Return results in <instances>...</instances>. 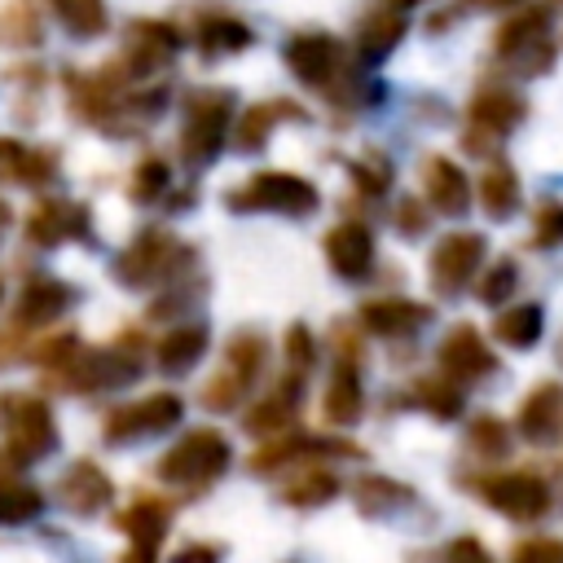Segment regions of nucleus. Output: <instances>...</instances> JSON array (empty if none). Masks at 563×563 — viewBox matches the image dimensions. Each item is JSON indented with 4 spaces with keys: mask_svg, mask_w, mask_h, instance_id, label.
Segmentation results:
<instances>
[{
    "mask_svg": "<svg viewBox=\"0 0 563 563\" xmlns=\"http://www.w3.org/2000/svg\"><path fill=\"white\" fill-rule=\"evenodd\" d=\"M317 189L295 176V172H260L242 189L229 194L233 211H282V216H312L317 211Z\"/></svg>",
    "mask_w": 563,
    "mask_h": 563,
    "instance_id": "1",
    "label": "nucleus"
},
{
    "mask_svg": "<svg viewBox=\"0 0 563 563\" xmlns=\"http://www.w3.org/2000/svg\"><path fill=\"white\" fill-rule=\"evenodd\" d=\"M229 114H233V92H224V88H202L194 101H189V110H185V132H180V154H185V163H194V167H202V163H211L216 154H220V145H224V132H229Z\"/></svg>",
    "mask_w": 563,
    "mask_h": 563,
    "instance_id": "2",
    "label": "nucleus"
},
{
    "mask_svg": "<svg viewBox=\"0 0 563 563\" xmlns=\"http://www.w3.org/2000/svg\"><path fill=\"white\" fill-rule=\"evenodd\" d=\"M229 466V440L211 427L189 431L185 440H176L163 457H158V475L167 484H207Z\"/></svg>",
    "mask_w": 563,
    "mask_h": 563,
    "instance_id": "3",
    "label": "nucleus"
},
{
    "mask_svg": "<svg viewBox=\"0 0 563 563\" xmlns=\"http://www.w3.org/2000/svg\"><path fill=\"white\" fill-rule=\"evenodd\" d=\"M57 444V427L44 400L35 396H13L4 409V449L18 462H35Z\"/></svg>",
    "mask_w": 563,
    "mask_h": 563,
    "instance_id": "4",
    "label": "nucleus"
},
{
    "mask_svg": "<svg viewBox=\"0 0 563 563\" xmlns=\"http://www.w3.org/2000/svg\"><path fill=\"white\" fill-rule=\"evenodd\" d=\"M484 255H488L484 233H449V238H440L435 251H431V290L435 295L466 290L475 282Z\"/></svg>",
    "mask_w": 563,
    "mask_h": 563,
    "instance_id": "5",
    "label": "nucleus"
},
{
    "mask_svg": "<svg viewBox=\"0 0 563 563\" xmlns=\"http://www.w3.org/2000/svg\"><path fill=\"white\" fill-rule=\"evenodd\" d=\"M479 493H484V501H488L493 510H501L506 519H519V523L541 519V515L550 510V488H545V479L532 475V471H501V475H488V479L479 484Z\"/></svg>",
    "mask_w": 563,
    "mask_h": 563,
    "instance_id": "6",
    "label": "nucleus"
},
{
    "mask_svg": "<svg viewBox=\"0 0 563 563\" xmlns=\"http://www.w3.org/2000/svg\"><path fill=\"white\" fill-rule=\"evenodd\" d=\"M286 66H290L308 88L334 92V84H339L347 57H343V44H339L334 35H325V31H303V35H295V40L286 44Z\"/></svg>",
    "mask_w": 563,
    "mask_h": 563,
    "instance_id": "7",
    "label": "nucleus"
},
{
    "mask_svg": "<svg viewBox=\"0 0 563 563\" xmlns=\"http://www.w3.org/2000/svg\"><path fill=\"white\" fill-rule=\"evenodd\" d=\"M185 255H189V251H185L176 238H167V233H141V238L119 255V277H123L128 286H154V282L180 273V260H185Z\"/></svg>",
    "mask_w": 563,
    "mask_h": 563,
    "instance_id": "8",
    "label": "nucleus"
},
{
    "mask_svg": "<svg viewBox=\"0 0 563 563\" xmlns=\"http://www.w3.org/2000/svg\"><path fill=\"white\" fill-rule=\"evenodd\" d=\"M62 369H70L66 374V387H75V391H101V387H119V383L136 378L141 374V352L132 343H119V347H106V352H79Z\"/></svg>",
    "mask_w": 563,
    "mask_h": 563,
    "instance_id": "9",
    "label": "nucleus"
},
{
    "mask_svg": "<svg viewBox=\"0 0 563 563\" xmlns=\"http://www.w3.org/2000/svg\"><path fill=\"white\" fill-rule=\"evenodd\" d=\"M180 396L172 391H154L136 405H119L110 418H106V440L123 444V440H136V435H158V431H172L180 422Z\"/></svg>",
    "mask_w": 563,
    "mask_h": 563,
    "instance_id": "10",
    "label": "nucleus"
},
{
    "mask_svg": "<svg viewBox=\"0 0 563 563\" xmlns=\"http://www.w3.org/2000/svg\"><path fill=\"white\" fill-rule=\"evenodd\" d=\"M440 369L453 383H475V378H488L497 369V356L475 325H453L440 343Z\"/></svg>",
    "mask_w": 563,
    "mask_h": 563,
    "instance_id": "11",
    "label": "nucleus"
},
{
    "mask_svg": "<svg viewBox=\"0 0 563 563\" xmlns=\"http://www.w3.org/2000/svg\"><path fill=\"white\" fill-rule=\"evenodd\" d=\"M422 189H427V202L440 216H466L471 211V180H466V172L453 158L427 154V163H422Z\"/></svg>",
    "mask_w": 563,
    "mask_h": 563,
    "instance_id": "12",
    "label": "nucleus"
},
{
    "mask_svg": "<svg viewBox=\"0 0 563 563\" xmlns=\"http://www.w3.org/2000/svg\"><path fill=\"white\" fill-rule=\"evenodd\" d=\"M497 57L501 62H519L523 53H537V57H550V13L545 9H523L515 13L510 22H501L497 40H493Z\"/></svg>",
    "mask_w": 563,
    "mask_h": 563,
    "instance_id": "13",
    "label": "nucleus"
},
{
    "mask_svg": "<svg viewBox=\"0 0 563 563\" xmlns=\"http://www.w3.org/2000/svg\"><path fill=\"white\" fill-rule=\"evenodd\" d=\"M563 431V383H537L519 409V435L532 444H554Z\"/></svg>",
    "mask_w": 563,
    "mask_h": 563,
    "instance_id": "14",
    "label": "nucleus"
},
{
    "mask_svg": "<svg viewBox=\"0 0 563 563\" xmlns=\"http://www.w3.org/2000/svg\"><path fill=\"white\" fill-rule=\"evenodd\" d=\"M57 497H62V506H66V510H75V515H97V510L114 497V484L106 479V471H101L97 462L79 457V462L62 475Z\"/></svg>",
    "mask_w": 563,
    "mask_h": 563,
    "instance_id": "15",
    "label": "nucleus"
},
{
    "mask_svg": "<svg viewBox=\"0 0 563 563\" xmlns=\"http://www.w3.org/2000/svg\"><path fill=\"white\" fill-rule=\"evenodd\" d=\"M427 321H431V308L413 303V299H369V303H361V325L369 334H383V339H405V334L422 330Z\"/></svg>",
    "mask_w": 563,
    "mask_h": 563,
    "instance_id": "16",
    "label": "nucleus"
},
{
    "mask_svg": "<svg viewBox=\"0 0 563 563\" xmlns=\"http://www.w3.org/2000/svg\"><path fill=\"white\" fill-rule=\"evenodd\" d=\"M325 260L339 277H365L374 264V233L365 224H334L325 233Z\"/></svg>",
    "mask_w": 563,
    "mask_h": 563,
    "instance_id": "17",
    "label": "nucleus"
},
{
    "mask_svg": "<svg viewBox=\"0 0 563 563\" xmlns=\"http://www.w3.org/2000/svg\"><path fill=\"white\" fill-rule=\"evenodd\" d=\"M523 114H528L523 97H515V92H506V88H484V92L471 101V136H475V132H488L493 141H501Z\"/></svg>",
    "mask_w": 563,
    "mask_h": 563,
    "instance_id": "18",
    "label": "nucleus"
},
{
    "mask_svg": "<svg viewBox=\"0 0 563 563\" xmlns=\"http://www.w3.org/2000/svg\"><path fill=\"white\" fill-rule=\"evenodd\" d=\"M176 48H180V31L167 26V22H132L128 26V62L136 70L163 66Z\"/></svg>",
    "mask_w": 563,
    "mask_h": 563,
    "instance_id": "19",
    "label": "nucleus"
},
{
    "mask_svg": "<svg viewBox=\"0 0 563 563\" xmlns=\"http://www.w3.org/2000/svg\"><path fill=\"white\" fill-rule=\"evenodd\" d=\"M339 453H356L352 444L339 440H321V435H290V440H273L264 453L251 457L255 471H273L282 462H303V457H339Z\"/></svg>",
    "mask_w": 563,
    "mask_h": 563,
    "instance_id": "20",
    "label": "nucleus"
},
{
    "mask_svg": "<svg viewBox=\"0 0 563 563\" xmlns=\"http://www.w3.org/2000/svg\"><path fill=\"white\" fill-rule=\"evenodd\" d=\"M299 391H303V378H286L277 391H268L251 413H246V427L255 431V435H282V427L295 418V409H299Z\"/></svg>",
    "mask_w": 563,
    "mask_h": 563,
    "instance_id": "21",
    "label": "nucleus"
},
{
    "mask_svg": "<svg viewBox=\"0 0 563 563\" xmlns=\"http://www.w3.org/2000/svg\"><path fill=\"white\" fill-rule=\"evenodd\" d=\"M405 13L400 9H378L361 22V35H356V53L361 62H383L400 40H405Z\"/></svg>",
    "mask_w": 563,
    "mask_h": 563,
    "instance_id": "22",
    "label": "nucleus"
},
{
    "mask_svg": "<svg viewBox=\"0 0 563 563\" xmlns=\"http://www.w3.org/2000/svg\"><path fill=\"white\" fill-rule=\"evenodd\" d=\"M207 352V330L202 325H172L158 343V369L163 374H185L202 361Z\"/></svg>",
    "mask_w": 563,
    "mask_h": 563,
    "instance_id": "23",
    "label": "nucleus"
},
{
    "mask_svg": "<svg viewBox=\"0 0 563 563\" xmlns=\"http://www.w3.org/2000/svg\"><path fill=\"white\" fill-rule=\"evenodd\" d=\"M66 303H70V290H66L62 282L35 277V282L22 290V299H18V325H44V321H53L57 312H66Z\"/></svg>",
    "mask_w": 563,
    "mask_h": 563,
    "instance_id": "24",
    "label": "nucleus"
},
{
    "mask_svg": "<svg viewBox=\"0 0 563 563\" xmlns=\"http://www.w3.org/2000/svg\"><path fill=\"white\" fill-rule=\"evenodd\" d=\"M541 330H545V312H541V303H510V308L493 321V334H497L506 347H515V352L537 347Z\"/></svg>",
    "mask_w": 563,
    "mask_h": 563,
    "instance_id": "25",
    "label": "nucleus"
},
{
    "mask_svg": "<svg viewBox=\"0 0 563 563\" xmlns=\"http://www.w3.org/2000/svg\"><path fill=\"white\" fill-rule=\"evenodd\" d=\"M321 409H325V418H330L334 427H352V422L361 418V378H356V369H352L347 361L334 369Z\"/></svg>",
    "mask_w": 563,
    "mask_h": 563,
    "instance_id": "26",
    "label": "nucleus"
},
{
    "mask_svg": "<svg viewBox=\"0 0 563 563\" xmlns=\"http://www.w3.org/2000/svg\"><path fill=\"white\" fill-rule=\"evenodd\" d=\"M282 119H303V110L295 101H260V106H251L242 114V123H238V145L242 150H260L268 141L273 123H282Z\"/></svg>",
    "mask_w": 563,
    "mask_h": 563,
    "instance_id": "27",
    "label": "nucleus"
},
{
    "mask_svg": "<svg viewBox=\"0 0 563 563\" xmlns=\"http://www.w3.org/2000/svg\"><path fill=\"white\" fill-rule=\"evenodd\" d=\"M479 207H484L493 220L515 216V207H519V176H515L506 163H493V167L479 176Z\"/></svg>",
    "mask_w": 563,
    "mask_h": 563,
    "instance_id": "28",
    "label": "nucleus"
},
{
    "mask_svg": "<svg viewBox=\"0 0 563 563\" xmlns=\"http://www.w3.org/2000/svg\"><path fill=\"white\" fill-rule=\"evenodd\" d=\"M0 176L4 180L35 185V180H48L53 176V158L48 154H35V150H26L18 141H9V136H0Z\"/></svg>",
    "mask_w": 563,
    "mask_h": 563,
    "instance_id": "29",
    "label": "nucleus"
},
{
    "mask_svg": "<svg viewBox=\"0 0 563 563\" xmlns=\"http://www.w3.org/2000/svg\"><path fill=\"white\" fill-rule=\"evenodd\" d=\"M44 510V493L26 479H0V523H26Z\"/></svg>",
    "mask_w": 563,
    "mask_h": 563,
    "instance_id": "30",
    "label": "nucleus"
},
{
    "mask_svg": "<svg viewBox=\"0 0 563 563\" xmlns=\"http://www.w3.org/2000/svg\"><path fill=\"white\" fill-rule=\"evenodd\" d=\"M62 26L79 40H92L106 31V0H53Z\"/></svg>",
    "mask_w": 563,
    "mask_h": 563,
    "instance_id": "31",
    "label": "nucleus"
},
{
    "mask_svg": "<svg viewBox=\"0 0 563 563\" xmlns=\"http://www.w3.org/2000/svg\"><path fill=\"white\" fill-rule=\"evenodd\" d=\"M251 40H255L251 26L238 22V18H207V22L198 26L202 53H238V48H246Z\"/></svg>",
    "mask_w": 563,
    "mask_h": 563,
    "instance_id": "32",
    "label": "nucleus"
},
{
    "mask_svg": "<svg viewBox=\"0 0 563 563\" xmlns=\"http://www.w3.org/2000/svg\"><path fill=\"white\" fill-rule=\"evenodd\" d=\"M119 528L132 537V541H154L167 532V506L163 501H136L132 510L119 515Z\"/></svg>",
    "mask_w": 563,
    "mask_h": 563,
    "instance_id": "33",
    "label": "nucleus"
},
{
    "mask_svg": "<svg viewBox=\"0 0 563 563\" xmlns=\"http://www.w3.org/2000/svg\"><path fill=\"white\" fill-rule=\"evenodd\" d=\"M70 220H75V211H66L62 202H40V207L31 211V220H26V233H31V242L53 246V242H62L66 233H75Z\"/></svg>",
    "mask_w": 563,
    "mask_h": 563,
    "instance_id": "34",
    "label": "nucleus"
},
{
    "mask_svg": "<svg viewBox=\"0 0 563 563\" xmlns=\"http://www.w3.org/2000/svg\"><path fill=\"white\" fill-rule=\"evenodd\" d=\"M334 493H339V479H334L330 471H303L295 484L282 488V497H286L290 506H321V501H330Z\"/></svg>",
    "mask_w": 563,
    "mask_h": 563,
    "instance_id": "35",
    "label": "nucleus"
},
{
    "mask_svg": "<svg viewBox=\"0 0 563 563\" xmlns=\"http://www.w3.org/2000/svg\"><path fill=\"white\" fill-rule=\"evenodd\" d=\"M352 497L361 501V510H365V515H378V510H387V506H396V501H409L413 493H409L405 484L383 479V475H365V479L352 488Z\"/></svg>",
    "mask_w": 563,
    "mask_h": 563,
    "instance_id": "36",
    "label": "nucleus"
},
{
    "mask_svg": "<svg viewBox=\"0 0 563 563\" xmlns=\"http://www.w3.org/2000/svg\"><path fill=\"white\" fill-rule=\"evenodd\" d=\"M224 365H229L242 383H251V378L260 374V365H264V339H260V334H233V339H229V352H224Z\"/></svg>",
    "mask_w": 563,
    "mask_h": 563,
    "instance_id": "37",
    "label": "nucleus"
},
{
    "mask_svg": "<svg viewBox=\"0 0 563 563\" xmlns=\"http://www.w3.org/2000/svg\"><path fill=\"white\" fill-rule=\"evenodd\" d=\"M418 400L435 418H457L462 413V391H457L453 378H427V383H418Z\"/></svg>",
    "mask_w": 563,
    "mask_h": 563,
    "instance_id": "38",
    "label": "nucleus"
},
{
    "mask_svg": "<svg viewBox=\"0 0 563 563\" xmlns=\"http://www.w3.org/2000/svg\"><path fill=\"white\" fill-rule=\"evenodd\" d=\"M466 440H471V449L484 453V457L510 453V427H506L501 418H475L471 431H466Z\"/></svg>",
    "mask_w": 563,
    "mask_h": 563,
    "instance_id": "39",
    "label": "nucleus"
},
{
    "mask_svg": "<svg viewBox=\"0 0 563 563\" xmlns=\"http://www.w3.org/2000/svg\"><path fill=\"white\" fill-rule=\"evenodd\" d=\"M515 286H519L515 260H497V264L484 273V282H479V299H484L488 308H497V303H506V299L515 295Z\"/></svg>",
    "mask_w": 563,
    "mask_h": 563,
    "instance_id": "40",
    "label": "nucleus"
},
{
    "mask_svg": "<svg viewBox=\"0 0 563 563\" xmlns=\"http://www.w3.org/2000/svg\"><path fill=\"white\" fill-rule=\"evenodd\" d=\"M167 185H172V167L163 158H145L136 167V176H132V198L136 202H154L158 194H167Z\"/></svg>",
    "mask_w": 563,
    "mask_h": 563,
    "instance_id": "41",
    "label": "nucleus"
},
{
    "mask_svg": "<svg viewBox=\"0 0 563 563\" xmlns=\"http://www.w3.org/2000/svg\"><path fill=\"white\" fill-rule=\"evenodd\" d=\"M246 387H251V383H242V378L224 365V369L202 387V400H207V409H220V413H224V409L242 405V391H246Z\"/></svg>",
    "mask_w": 563,
    "mask_h": 563,
    "instance_id": "42",
    "label": "nucleus"
},
{
    "mask_svg": "<svg viewBox=\"0 0 563 563\" xmlns=\"http://www.w3.org/2000/svg\"><path fill=\"white\" fill-rule=\"evenodd\" d=\"M286 361H290V374H295V378H303V374L312 369L317 343H312L308 325H290V330H286Z\"/></svg>",
    "mask_w": 563,
    "mask_h": 563,
    "instance_id": "43",
    "label": "nucleus"
},
{
    "mask_svg": "<svg viewBox=\"0 0 563 563\" xmlns=\"http://www.w3.org/2000/svg\"><path fill=\"white\" fill-rule=\"evenodd\" d=\"M510 563H563V541L559 537H528L510 550Z\"/></svg>",
    "mask_w": 563,
    "mask_h": 563,
    "instance_id": "44",
    "label": "nucleus"
},
{
    "mask_svg": "<svg viewBox=\"0 0 563 563\" xmlns=\"http://www.w3.org/2000/svg\"><path fill=\"white\" fill-rule=\"evenodd\" d=\"M537 246H559L563 242V202H545L537 211V233H532Z\"/></svg>",
    "mask_w": 563,
    "mask_h": 563,
    "instance_id": "45",
    "label": "nucleus"
},
{
    "mask_svg": "<svg viewBox=\"0 0 563 563\" xmlns=\"http://www.w3.org/2000/svg\"><path fill=\"white\" fill-rule=\"evenodd\" d=\"M444 563H493V554L475 537H453L444 550Z\"/></svg>",
    "mask_w": 563,
    "mask_h": 563,
    "instance_id": "46",
    "label": "nucleus"
},
{
    "mask_svg": "<svg viewBox=\"0 0 563 563\" xmlns=\"http://www.w3.org/2000/svg\"><path fill=\"white\" fill-rule=\"evenodd\" d=\"M352 176L361 180V189H365V194H383V189H387V180H391V167H374V172H369V167H352Z\"/></svg>",
    "mask_w": 563,
    "mask_h": 563,
    "instance_id": "47",
    "label": "nucleus"
},
{
    "mask_svg": "<svg viewBox=\"0 0 563 563\" xmlns=\"http://www.w3.org/2000/svg\"><path fill=\"white\" fill-rule=\"evenodd\" d=\"M172 563H220V550H211V545H189V550H180Z\"/></svg>",
    "mask_w": 563,
    "mask_h": 563,
    "instance_id": "48",
    "label": "nucleus"
},
{
    "mask_svg": "<svg viewBox=\"0 0 563 563\" xmlns=\"http://www.w3.org/2000/svg\"><path fill=\"white\" fill-rule=\"evenodd\" d=\"M123 563H158V545L154 541H132L128 554H123Z\"/></svg>",
    "mask_w": 563,
    "mask_h": 563,
    "instance_id": "49",
    "label": "nucleus"
},
{
    "mask_svg": "<svg viewBox=\"0 0 563 563\" xmlns=\"http://www.w3.org/2000/svg\"><path fill=\"white\" fill-rule=\"evenodd\" d=\"M400 224H405V233H418V229H422V216H418V207H413V202H405V207H400Z\"/></svg>",
    "mask_w": 563,
    "mask_h": 563,
    "instance_id": "50",
    "label": "nucleus"
},
{
    "mask_svg": "<svg viewBox=\"0 0 563 563\" xmlns=\"http://www.w3.org/2000/svg\"><path fill=\"white\" fill-rule=\"evenodd\" d=\"M466 4H475V9H515L519 0H466Z\"/></svg>",
    "mask_w": 563,
    "mask_h": 563,
    "instance_id": "51",
    "label": "nucleus"
},
{
    "mask_svg": "<svg viewBox=\"0 0 563 563\" xmlns=\"http://www.w3.org/2000/svg\"><path fill=\"white\" fill-rule=\"evenodd\" d=\"M387 4H391V9H400V13H405V9H409V4H418V0H387Z\"/></svg>",
    "mask_w": 563,
    "mask_h": 563,
    "instance_id": "52",
    "label": "nucleus"
},
{
    "mask_svg": "<svg viewBox=\"0 0 563 563\" xmlns=\"http://www.w3.org/2000/svg\"><path fill=\"white\" fill-rule=\"evenodd\" d=\"M4 224H9V207L0 202V229H4Z\"/></svg>",
    "mask_w": 563,
    "mask_h": 563,
    "instance_id": "53",
    "label": "nucleus"
},
{
    "mask_svg": "<svg viewBox=\"0 0 563 563\" xmlns=\"http://www.w3.org/2000/svg\"><path fill=\"white\" fill-rule=\"evenodd\" d=\"M559 361H563V343H559Z\"/></svg>",
    "mask_w": 563,
    "mask_h": 563,
    "instance_id": "54",
    "label": "nucleus"
},
{
    "mask_svg": "<svg viewBox=\"0 0 563 563\" xmlns=\"http://www.w3.org/2000/svg\"><path fill=\"white\" fill-rule=\"evenodd\" d=\"M0 295H4V290H0Z\"/></svg>",
    "mask_w": 563,
    "mask_h": 563,
    "instance_id": "55",
    "label": "nucleus"
}]
</instances>
